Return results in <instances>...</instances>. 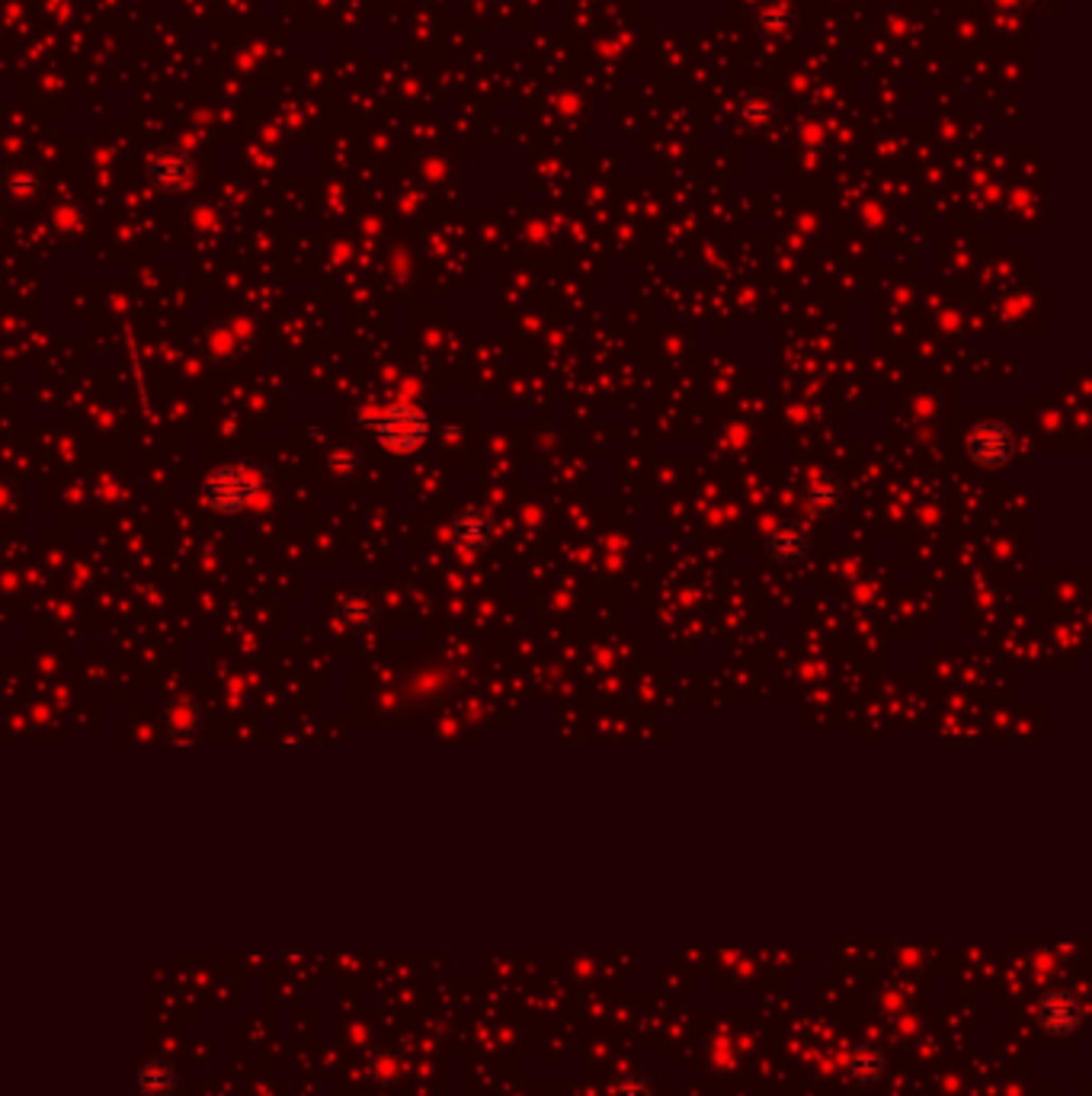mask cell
Masks as SVG:
<instances>
[{
    "label": "cell",
    "mask_w": 1092,
    "mask_h": 1096,
    "mask_svg": "<svg viewBox=\"0 0 1092 1096\" xmlns=\"http://www.w3.org/2000/svg\"><path fill=\"white\" fill-rule=\"evenodd\" d=\"M263 484V475L247 465H222L215 468L203 484V500L215 513H238L254 503L257 491Z\"/></svg>",
    "instance_id": "cell-1"
},
{
    "label": "cell",
    "mask_w": 1092,
    "mask_h": 1096,
    "mask_svg": "<svg viewBox=\"0 0 1092 1096\" xmlns=\"http://www.w3.org/2000/svg\"><path fill=\"white\" fill-rule=\"evenodd\" d=\"M376 436L392 452H414L430 436V417L411 405H395L376 421Z\"/></svg>",
    "instance_id": "cell-2"
},
{
    "label": "cell",
    "mask_w": 1092,
    "mask_h": 1096,
    "mask_svg": "<svg viewBox=\"0 0 1092 1096\" xmlns=\"http://www.w3.org/2000/svg\"><path fill=\"white\" fill-rule=\"evenodd\" d=\"M148 183L160 193H179L193 176V157L179 148H160L148 157Z\"/></svg>",
    "instance_id": "cell-3"
},
{
    "label": "cell",
    "mask_w": 1092,
    "mask_h": 1096,
    "mask_svg": "<svg viewBox=\"0 0 1092 1096\" xmlns=\"http://www.w3.org/2000/svg\"><path fill=\"white\" fill-rule=\"evenodd\" d=\"M968 452L981 468H1003L1012 459V433L1000 421H984L968 436Z\"/></svg>",
    "instance_id": "cell-4"
},
{
    "label": "cell",
    "mask_w": 1092,
    "mask_h": 1096,
    "mask_svg": "<svg viewBox=\"0 0 1092 1096\" xmlns=\"http://www.w3.org/2000/svg\"><path fill=\"white\" fill-rule=\"evenodd\" d=\"M1035 1020L1047 1035H1070L1082 1023V1000L1073 991H1051L1038 1000Z\"/></svg>",
    "instance_id": "cell-5"
},
{
    "label": "cell",
    "mask_w": 1092,
    "mask_h": 1096,
    "mask_svg": "<svg viewBox=\"0 0 1092 1096\" xmlns=\"http://www.w3.org/2000/svg\"><path fill=\"white\" fill-rule=\"evenodd\" d=\"M449 532H452L455 545L465 548V552H481V548H487L490 538H493V526H490L487 513H481V510H474V507L462 510V513L452 519V529H449Z\"/></svg>",
    "instance_id": "cell-6"
},
{
    "label": "cell",
    "mask_w": 1092,
    "mask_h": 1096,
    "mask_svg": "<svg viewBox=\"0 0 1092 1096\" xmlns=\"http://www.w3.org/2000/svg\"><path fill=\"white\" fill-rule=\"evenodd\" d=\"M887 1061H884V1051L871 1042H859L849 1048V1058H846V1071L852 1074L855 1083H874L881 1080Z\"/></svg>",
    "instance_id": "cell-7"
},
{
    "label": "cell",
    "mask_w": 1092,
    "mask_h": 1096,
    "mask_svg": "<svg viewBox=\"0 0 1092 1096\" xmlns=\"http://www.w3.org/2000/svg\"><path fill=\"white\" fill-rule=\"evenodd\" d=\"M379 616V606L369 594H362V590H349L340 597L336 603V619L346 626V629H369Z\"/></svg>",
    "instance_id": "cell-8"
},
{
    "label": "cell",
    "mask_w": 1092,
    "mask_h": 1096,
    "mask_svg": "<svg viewBox=\"0 0 1092 1096\" xmlns=\"http://www.w3.org/2000/svg\"><path fill=\"white\" fill-rule=\"evenodd\" d=\"M135 1083H138V1093H141V1096H173L176 1086H179L173 1067L163 1064V1061H144V1064H138Z\"/></svg>",
    "instance_id": "cell-9"
},
{
    "label": "cell",
    "mask_w": 1092,
    "mask_h": 1096,
    "mask_svg": "<svg viewBox=\"0 0 1092 1096\" xmlns=\"http://www.w3.org/2000/svg\"><path fill=\"white\" fill-rule=\"evenodd\" d=\"M200 718H203V715H200V705H196V702H190V699H176V702H170L163 724H167V731H170L173 741H190V738L196 735V727H200Z\"/></svg>",
    "instance_id": "cell-10"
},
{
    "label": "cell",
    "mask_w": 1092,
    "mask_h": 1096,
    "mask_svg": "<svg viewBox=\"0 0 1092 1096\" xmlns=\"http://www.w3.org/2000/svg\"><path fill=\"white\" fill-rule=\"evenodd\" d=\"M769 548H773V555L782 559V562H798L808 555V532L801 526H779L773 535H769Z\"/></svg>",
    "instance_id": "cell-11"
},
{
    "label": "cell",
    "mask_w": 1092,
    "mask_h": 1096,
    "mask_svg": "<svg viewBox=\"0 0 1092 1096\" xmlns=\"http://www.w3.org/2000/svg\"><path fill=\"white\" fill-rule=\"evenodd\" d=\"M609 1096H654V1086L644 1074L631 1071V1074H622L612 1080V1090Z\"/></svg>",
    "instance_id": "cell-12"
},
{
    "label": "cell",
    "mask_w": 1092,
    "mask_h": 1096,
    "mask_svg": "<svg viewBox=\"0 0 1092 1096\" xmlns=\"http://www.w3.org/2000/svg\"><path fill=\"white\" fill-rule=\"evenodd\" d=\"M741 116H744V122H750V125H769V122L776 119V106H773L769 100H763V97H753V100L744 103Z\"/></svg>",
    "instance_id": "cell-13"
},
{
    "label": "cell",
    "mask_w": 1092,
    "mask_h": 1096,
    "mask_svg": "<svg viewBox=\"0 0 1092 1096\" xmlns=\"http://www.w3.org/2000/svg\"><path fill=\"white\" fill-rule=\"evenodd\" d=\"M811 503H814V507H820V510H833V507H839V491H827V494L814 491Z\"/></svg>",
    "instance_id": "cell-14"
},
{
    "label": "cell",
    "mask_w": 1092,
    "mask_h": 1096,
    "mask_svg": "<svg viewBox=\"0 0 1092 1096\" xmlns=\"http://www.w3.org/2000/svg\"><path fill=\"white\" fill-rule=\"evenodd\" d=\"M352 462H356L352 456H343V452H340V456L330 459V468H352Z\"/></svg>",
    "instance_id": "cell-15"
},
{
    "label": "cell",
    "mask_w": 1092,
    "mask_h": 1096,
    "mask_svg": "<svg viewBox=\"0 0 1092 1096\" xmlns=\"http://www.w3.org/2000/svg\"><path fill=\"white\" fill-rule=\"evenodd\" d=\"M993 4H996V7H1006V11H1019V7L1028 4V0H993Z\"/></svg>",
    "instance_id": "cell-16"
}]
</instances>
